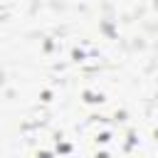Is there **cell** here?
Segmentation results:
<instances>
[{"label": "cell", "mask_w": 158, "mask_h": 158, "mask_svg": "<svg viewBox=\"0 0 158 158\" xmlns=\"http://www.w3.org/2000/svg\"><path fill=\"white\" fill-rule=\"evenodd\" d=\"M79 67L81 69H96V67H101V57L96 52H89V54L79 57Z\"/></svg>", "instance_id": "6da1fadb"}, {"label": "cell", "mask_w": 158, "mask_h": 158, "mask_svg": "<svg viewBox=\"0 0 158 158\" xmlns=\"http://www.w3.org/2000/svg\"><path fill=\"white\" fill-rule=\"evenodd\" d=\"M25 136H27L30 141H47V138H49L52 133H49V131H47L44 126H42V128L37 126V128H27V131H25Z\"/></svg>", "instance_id": "7a4b0ae2"}, {"label": "cell", "mask_w": 158, "mask_h": 158, "mask_svg": "<svg viewBox=\"0 0 158 158\" xmlns=\"http://www.w3.org/2000/svg\"><path fill=\"white\" fill-rule=\"evenodd\" d=\"M32 118H35L37 123H44V121H47V111H32Z\"/></svg>", "instance_id": "3957f363"}, {"label": "cell", "mask_w": 158, "mask_h": 158, "mask_svg": "<svg viewBox=\"0 0 158 158\" xmlns=\"http://www.w3.org/2000/svg\"><path fill=\"white\" fill-rule=\"evenodd\" d=\"M5 15H7V7H5V5H0V20H2Z\"/></svg>", "instance_id": "277c9868"}, {"label": "cell", "mask_w": 158, "mask_h": 158, "mask_svg": "<svg viewBox=\"0 0 158 158\" xmlns=\"http://www.w3.org/2000/svg\"><path fill=\"white\" fill-rule=\"evenodd\" d=\"M0 84H2V72H0Z\"/></svg>", "instance_id": "5b68a950"}]
</instances>
